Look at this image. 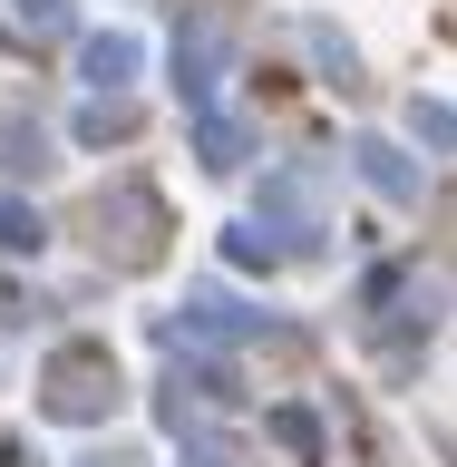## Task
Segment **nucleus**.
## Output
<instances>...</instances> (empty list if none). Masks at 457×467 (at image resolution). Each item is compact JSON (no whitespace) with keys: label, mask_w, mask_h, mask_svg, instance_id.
<instances>
[{"label":"nucleus","mask_w":457,"mask_h":467,"mask_svg":"<svg viewBox=\"0 0 457 467\" xmlns=\"http://www.w3.org/2000/svg\"><path fill=\"white\" fill-rule=\"evenodd\" d=\"M0 244H39V214H20V204H0Z\"/></svg>","instance_id":"6"},{"label":"nucleus","mask_w":457,"mask_h":467,"mask_svg":"<svg viewBox=\"0 0 457 467\" xmlns=\"http://www.w3.org/2000/svg\"><path fill=\"white\" fill-rule=\"evenodd\" d=\"M0 166H49V156H39V127H20V117H0Z\"/></svg>","instance_id":"3"},{"label":"nucleus","mask_w":457,"mask_h":467,"mask_svg":"<svg viewBox=\"0 0 457 467\" xmlns=\"http://www.w3.org/2000/svg\"><path fill=\"white\" fill-rule=\"evenodd\" d=\"M88 78H98V88H127V78H137V39H88Z\"/></svg>","instance_id":"2"},{"label":"nucleus","mask_w":457,"mask_h":467,"mask_svg":"<svg viewBox=\"0 0 457 467\" xmlns=\"http://www.w3.org/2000/svg\"><path fill=\"white\" fill-rule=\"evenodd\" d=\"M273 429H283V448H302V458H312V448H321V429H312V419H302V409H283Z\"/></svg>","instance_id":"5"},{"label":"nucleus","mask_w":457,"mask_h":467,"mask_svg":"<svg viewBox=\"0 0 457 467\" xmlns=\"http://www.w3.org/2000/svg\"><path fill=\"white\" fill-rule=\"evenodd\" d=\"M185 467H244V448H234V438H195V448H185Z\"/></svg>","instance_id":"4"},{"label":"nucleus","mask_w":457,"mask_h":467,"mask_svg":"<svg viewBox=\"0 0 457 467\" xmlns=\"http://www.w3.org/2000/svg\"><path fill=\"white\" fill-rule=\"evenodd\" d=\"M49 409H58V419H98V409H117V360L88 350V341H68L49 360Z\"/></svg>","instance_id":"1"},{"label":"nucleus","mask_w":457,"mask_h":467,"mask_svg":"<svg viewBox=\"0 0 457 467\" xmlns=\"http://www.w3.org/2000/svg\"><path fill=\"white\" fill-rule=\"evenodd\" d=\"M58 10H68V0H20V20H29V29H58Z\"/></svg>","instance_id":"7"}]
</instances>
